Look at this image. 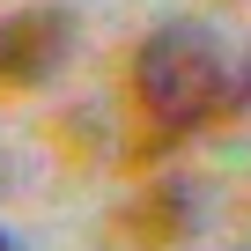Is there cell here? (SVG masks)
<instances>
[{"mask_svg":"<svg viewBox=\"0 0 251 251\" xmlns=\"http://www.w3.org/2000/svg\"><path fill=\"white\" fill-rule=\"evenodd\" d=\"M133 96L155 118V133H200V126L229 103V67L207 23H155L133 52Z\"/></svg>","mask_w":251,"mask_h":251,"instance_id":"cell-1","label":"cell"},{"mask_svg":"<svg viewBox=\"0 0 251 251\" xmlns=\"http://www.w3.org/2000/svg\"><path fill=\"white\" fill-rule=\"evenodd\" d=\"M74 8H59V0H37V8H15L0 15V89H45L67 52H74Z\"/></svg>","mask_w":251,"mask_h":251,"instance_id":"cell-2","label":"cell"},{"mask_svg":"<svg viewBox=\"0 0 251 251\" xmlns=\"http://www.w3.org/2000/svg\"><path fill=\"white\" fill-rule=\"evenodd\" d=\"M192 222H200L192 185L163 177V185H148V192H141V207H133V244H141V251H170V244H185V236H192Z\"/></svg>","mask_w":251,"mask_h":251,"instance_id":"cell-3","label":"cell"},{"mask_svg":"<svg viewBox=\"0 0 251 251\" xmlns=\"http://www.w3.org/2000/svg\"><path fill=\"white\" fill-rule=\"evenodd\" d=\"M229 103H251V52H244V74L229 81Z\"/></svg>","mask_w":251,"mask_h":251,"instance_id":"cell-4","label":"cell"},{"mask_svg":"<svg viewBox=\"0 0 251 251\" xmlns=\"http://www.w3.org/2000/svg\"><path fill=\"white\" fill-rule=\"evenodd\" d=\"M0 251H15V236H8V229H0Z\"/></svg>","mask_w":251,"mask_h":251,"instance_id":"cell-5","label":"cell"}]
</instances>
